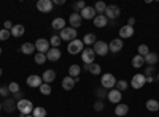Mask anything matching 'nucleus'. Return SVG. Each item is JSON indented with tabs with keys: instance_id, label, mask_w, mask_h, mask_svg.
Wrapping results in <instances>:
<instances>
[{
	"instance_id": "1",
	"label": "nucleus",
	"mask_w": 159,
	"mask_h": 117,
	"mask_svg": "<svg viewBox=\"0 0 159 117\" xmlns=\"http://www.w3.org/2000/svg\"><path fill=\"white\" fill-rule=\"evenodd\" d=\"M67 51H69V54H72V56H76V54H80V52H83V51H84V43H83V40H78V38H75L73 41H70V43L67 44Z\"/></svg>"
},
{
	"instance_id": "2",
	"label": "nucleus",
	"mask_w": 159,
	"mask_h": 117,
	"mask_svg": "<svg viewBox=\"0 0 159 117\" xmlns=\"http://www.w3.org/2000/svg\"><path fill=\"white\" fill-rule=\"evenodd\" d=\"M18 111H19L21 114H24V115L32 114V111H34V105H32V101H30V100H27V98L19 100V101H18Z\"/></svg>"
},
{
	"instance_id": "3",
	"label": "nucleus",
	"mask_w": 159,
	"mask_h": 117,
	"mask_svg": "<svg viewBox=\"0 0 159 117\" xmlns=\"http://www.w3.org/2000/svg\"><path fill=\"white\" fill-rule=\"evenodd\" d=\"M100 86L103 87V89H115V86H116V77L111 74V73H105L102 77H100Z\"/></svg>"
},
{
	"instance_id": "4",
	"label": "nucleus",
	"mask_w": 159,
	"mask_h": 117,
	"mask_svg": "<svg viewBox=\"0 0 159 117\" xmlns=\"http://www.w3.org/2000/svg\"><path fill=\"white\" fill-rule=\"evenodd\" d=\"M92 51H94V52H96V56H100V57H105V56H107L108 54V44L107 43H105V41H96L94 44H92Z\"/></svg>"
},
{
	"instance_id": "5",
	"label": "nucleus",
	"mask_w": 159,
	"mask_h": 117,
	"mask_svg": "<svg viewBox=\"0 0 159 117\" xmlns=\"http://www.w3.org/2000/svg\"><path fill=\"white\" fill-rule=\"evenodd\" d=\"M145 84H147V76H145V74L137 73V74L132 76V79H130V86H132V89L139 90V89H142Z\"/></svg>"
},
{
	"instance_id": "6",
	"label": "nucleus",
	"mask_w": 159,
	"mask_h": 117,
	"mask_svg": "<svg viewBox=\"0 0 159 117\" xmlns=\"http://www.w3.org/2000/svg\"><path fill=\"white\" fill-rule=\"evenodd\" d=\"M2 109L5 111V112H8V114H11V112H15L16 109H18V101L15 100V98H5L3 100V103H2Z\"/></svg>"
},
{
	"instance_id": "7",
	"label": "nucleus",
	"mask_w": 159,
	"mask_h": 117,
	"mask_svg": "<svg viewBox=\"0 0 159 117\" xmlns=\"http://www.w3.org/2000/svg\"><path fill=\"white\" fill-rule=\"evenodd\" d=\"M59 36H61L62 41H69L70 43V41H73L75 38H76V30L72 29V27H65L64 30H61Z\"/></svg>"
},
{
	"instance_id": "8",
	"label": "nucleus",
	"mask_w": 159,
	"mask_h": 117,
	"mask_svg": "<svg viewBox=\"0 0 159 117\" xmlns=\"http://www.w3.org/2000/svg\"><path fill=\"white\" fill-rule=\"evenodd\" d=\"M105 18L107 19H116V18H119V15H121V10H119V6H116V5H107V10H105Z\"/></svg>"
},
{
	"instance_id": "9",
	"label": "nucleus",
	"mask_w": 159,
	"mask_h": 117,
	"mask_svg": "<svg viewBox=\"0 0 159 117\" xmlns=\"http://www.w3.org/2000/svg\"><path fill=\"white\" fill-rule=\"evenodd\" d=\"M49 40H46V38H38V40L35 41V49L38 51V52H42V54H46L48 51L51 49L49 48Z\"/></svg>"
},
{
	"instance_id": "10",
	"label": "nucleus",
	"mask_w": 159,
	"mask_h": 117,
	"mask_svg": "<svg viewBox=\"0 0 159 117\" xmlns=\"http://www.w3.org/2000/svg\"><path fill=\"white\" fill-rule=\"evenodd\" d=\"M94 59H96V52L92 51V48H88V49H84L83 52H81V60L86 65L94 63Z\"/></svg>"
},
{
	"instance_id": "11",
	"label": "nucleus",
	"mask_w": 159,
	"mask_h": 117,
	"mask_svg": "<svg viewBox=\"0 0 159 117\" xmlns=\"http://www.w3.org/2000/svg\"><path fill=\"white\" fill-rule=\"evenodd\" d=\"M52 6H54V5H52L51 0H38V2H37V10L40 13H45V15H46V13H51Z\"/></svg>"
},
{
	"instance_id": "12",
	"label": "nucleus",
	"mask_w": 159,
	"mask_h": 117,
	"mask_svg": "<svg viewBox=\"0 0 159 117\" xmlns=\"http://www.w3.org/2000/svg\"><path fill=\"white\" fill-rule=\"evenodd\" d=\"M107 98H108L110 103H113V105H119V101L123 98V92H119L118 89H111V90H108Z\"/></svg>"
},
{
	"instance_id": "13",
	"label": "nucleus",
	"mask_w": 159,
	"mask_h": 117,
	"mask_svg": "<svg viewBox=\"0 0 159 117\" xmlns=\"http://www.w3.org/2000/svg\"><path fill=\"white\" fill-rule=\"evenodd\" d=\"M123 46H124V43H123V40H121V38H115V40H111V41H110V44H108V49L111 51V52L118 54L119 51L123 49Z\"/></svg>"
},
{
	"instance_id": "14",
	"label": "nucleus",
	"mask_w": 159,
	"mask_h": 117,
	"mask_svg": "<svg viewBox=\"0 0 159 117\" xmlns=\"http://www.w3.org/2000/svg\"><path fill=\"white\" fill-rule=\"evenodd\" d=\"M80 16H81V19H94L97 16V11L94 10V6H88L86 5V8L80 13Z\"/></svg>"
},
{
	"instance_id": "15",
	"label": "nucleus",
	"mask_w": 159,
	"mask_h": 117,
	"mask_svg": "<svg viewBox=\"0 0 159 117\" xmlns=\"http://www.w3.org/2000/svg\"><path fill=\"white\" fill-rule=\"evenodd\" d=\"M42 84H43V81H42V76H38V74H30V76L27 77V86H29V87L38 89Z\"/></svg>"
},
{
	"instance_id": "16",
	"label": "nucleus",
	"mask_w": 159,
	"mask_h": 117,
	"mask_svg": "<svg viewBox=\"0 0 159 117\" xmlns=\"http://www.w3.org/2000/svg\"><path fill=\"white\" fill-rule=\"evenodd\" d=\"M81 16H80V13H72L70 18H69V22H70V27L72 29H78V27H81Z\"/></svg>"
},
{
	"instance_id": "17",
	"label": "nucleus",
	"mask_w": 159,
	"mask_h": 117,
	"mask_svg": "<svg viewBox=\"0 0 159 117\" xmlns=\"http://www.w3.org/2000/svg\"><path fill=\"white\" fill-rule=\"evenodd\" d=\"M61 49L59 48H51L48 52H46V59L49 60V62H57L59 59H61Z\"/></svg>"
},
{
	"instance_id": "18",
	"label": "nucleus",
	"mask_w": 159,
	"mask_h": 117,
	"mask_svg": "<svg viewBox=\"0 0 159 117\" xmlns=\"http://www.w3.org/2000/svg\"><path fill=\"white\" fill-rule=\"evenodd\" d=\"M134 35V27H130V25H123L121 29H119V38H130Z\"/></svg>"
},
{
	"instance_id": "19",
	"label": "nucleus",
	"mask_w": 159,
	"mask_h": 117,
	"mask_svg": "<svg viewBox=\"0 0 159 117\" xmlns=\"http://www.w3.org/2000/svg\"><path fill=\"white\" fill-rule=\"evenodd\" d=\"M56 79V71L54 70H46L43 74H42V81L45 82V84H49V82H52Z\"/></svg>"
},
{
	"instance_id": "20",
	"label": "nucleus",
	"mask_w": 159,
	"mask_h": 117,
	"mask_svg": "<svg viewBox=\"0 0 159 117\" xmlns=\"http://www.w3.org/2000/svg\"><path fill=\"white\" fill-rule=\"evenodd\" d=\"M51 27L54 29V30H64L65 29V19L64 18H54L52 19V22H51Z\"/></svg>"
},
{
	"instance_id": "21",
	"label": "nucleus",
	"mask_w": 159,
	"mask_h": 117,
	"mask_svg": "<svg viewBox=\"0 0 159 117\" xmlns=\"http://www.w3.org/2000/svg\"><path fill=\"white\" fill-rule=\"evenodd\" d=\"M143 60H145V63H147L148 67H154V65L157 63V60H159V56L156 52H150L148 56L143 57Z\"/></svg>"
},
{
	"instance_id": "22",
	"label": "nucleus",
	"mask_w": 159,
	"mask_h": 117,
	"mask_svg": "<svg viewBox=\"0 0 159 117\" xmlns=\"http://www.w3.org/2000/svg\"><path fill=\"white\" fill-rule=\"evenodd\" d=\"M75 79H73V77L72 76H65L64 77V79H62V89L64 90H72L73 87H75Z\"/></svg>"
},
{
	"instance_id": "23",
	"label": "nucleus",
	"mask_w": 159,
	"mask_h": 117,
	"mask_svg": "<svg viewBox=\"0 0 159 117\" xmlns=\"http://www.w3.org/2000/svg\"><path fill=\"white\" fill-rule=\"evenodd\" d=\"M24 32H25V29H24V25H22V24H16V25H13V29L10 30L11 36H16V38L22 36V35H24Z\"/></svg>"
},
{
	"instance_id": "24",
	"label": "nucleus",
	"mask_w": 159,
	"mask_h": 117,
	"mask_svg": "<svg viewBox=\"0 0 159 117\" xmlns=\"http://www.w3.org/2000/svg\"><path fill=\"white\" fill-rule=\"evenodd\" d=\"M92 21H94V25H96V27H99V29L105 27V25L108 24V19L105 18V15H97V16H96L94 19H92Z\"/></svg>"
},
{
	"instance_id": "25",
	"label": "nucleus",
	"mask_w": 159,
	"mask_h": 117,
	"mask_svg": "<svg viewBox=\"0 0 159 117\" xmlns=\"http://www.w3.org/2000/svg\"><path fill=\"white\" fill-rule=\"evenodd\" d=\"M35 51H37V49H35V44H34V43H24V44L21 46V52L25 54V56L34 54Z\"/></svg>"
},
{
	"instance_id": "26",
	"label": "nucleus",
	"mask_w": 159,
	"mask_h": 117,
	"mask_svg": "<svg viewBox=\"0 0 159 117\" xmlns=\"http://www.w3.org/2000/svg\"><path fill=\"white\" fill-rule=\"evenodd\" d=\"M127 112H129V106H127V105H123V103L116 105V108H115V114H116L118 117H124Z\"/></svg>"
},
{
	"instance_id": "27",
	"label": "nucleus",
	"mask_w": 159,
	"mask_h": 117,
	"mask_svg": "<svg viewBox=\"0 0 159 117\" xmlns=\"http://www.w3.org/2000/svg\"><path fill=\"white\" fill-rule=\"evenodd\" d=\"M147 109H148V111H151V112L159 111V101H157V100H154V98L148 100V101H147Z\"/></svg>"
},
{
	"instance_id": "28",
	"label": "nucleus",
	"mask_w": 159,
	"mask_h": 117,
	"mask_svg": "<svg viewBox=\"0 0 159 117\" xmlns=\"http://www.w3.org/2000/svg\"><path fill=\"white\" fill-rule=\"evenodd\" d=\"M80 73H81V68H80L78 63H73L72 67L69 68V76H72V77H78Z\"/></svg>"
},
{
	"instance_id": "29",
	"label": "nucleus",
	"mask_w": 159,
	"mask_h": 117,
	"mask_svg": "<svg viewBox=\"0 0 159 117\" xmlns=\"http://www.w3.org/2000/svg\"><path fill=\"white\" fill-rule=\"evenodd\" d=\"M96 38H97V36H96L94 33H86V35H84V38H83V43H84V44H88V46H92V44H94V43L97 41Z\"/></svg>"
},
{
	"instance_id": "30",
	"label": "nucleus",
	"mask_w": 159,
	"mask_h": 117,
	"mask_svg": "<svg viewBox=\"0 0 159 117\" xmlns=\"http://www.w3.org/2000/svg\"><path fill=\"white\" fill-rule=\"evenodd\" d=\"M143 63H145V60H143V57L142 56H135V57H132V67L134 68H142L143 67Z\"/></svg>"
},
{
	"instance_id": "31",
	"label": "nucleus",
	"mask_w": 159,
	"mask_h": 117,
	"mask_svg": "<svg viewBox=\"0 0 159 117\" xmlns=\"http://www.w3.org/2000/svg\"><path fill=\"white\" fill-rule=\"evenodd\" d=\"M88 71H89L91 74H100V73H102V67H100L99 63L94 62V63L89 65V70H88Z\"/></svg>"
},
{
	"instance_id": "32",
	"label": "nucleus",
	"mask_w": 159,
	"mask_h": 117,
	"mask_svg": "<svg viewBox=\"0 0 159 117\" xmlns=\"http://www.w3.org/2000/svg\"><path fill=\"white\" fill-rule=\"evenodd\" d=\"M32 115L34 117H46V109L42 108V106H37V108H34Z\"/></svg>"
},
{
	"instance_id": "33",
	"label": "nucleus",
	"mask_w": 159,
	"mask_h": 117,
	"mask_svg": "<svg viewBox=\"0 0 159 117\" xmlns=\"http://www.w3.org/2000/svg\"><path fill=\"white\" fill-rule=\"evenodd\" d=\"M94 10L99 13V15H103V13H105V10H107V5H105V2L99 0V2H96V5H94Z\"/></svg>"
},
{
	"instance_id": "34",
	"label": "nucleus",
	"mask_w": 159,
	"mask_h": 117,
	"mask_svg": "<svg viewBox=\"0 0 159 117\" xmlns=\"http://www.w3.org/2000/svg\"><path fill=\"white\" fill-rule=\"evenodd\" d=\"M34 60H35V63L37 65H43L48 59H46V54H42V52H37L35 56H34Z\"/></svg>"
},
{
	"instance_id": "35",
	"label": "nucleus",
	"mask_w": 159,
	"mask_h": 117,
	"mask_svg": "<svg viewBox=\"0 0 159 117\" xmlns=\"http://www.w3.org/2000/svg\"><path fill=\"white\" fill-rule=\"evenodd\" d=\"M61 43H62V40H61L59 35H52V36L49 38V44H51L52 48H59Z\"/></svg>"
},
{
	"instance_id": "36",
	"label": "nucleus",
	"mask_w": 159,
	"mask_h": 117,
	"mask_svg": "<svg viewBox=\"0 0 159 117\" xmlns=\"http://www.w3.org/2000/svg\"><path fill=\"white\" fill-rule=\"evenodd\" d=\"M96 95H97V98H99V100H103L105 97L108 95V92H107V89H103V87L100 86V87H97V89H96Z\"/></svg>"
},
{
	"instance_id": "37",
	"label": "nucleus",
	"mask_w": 159,
	"mask_h": 117,
	"mask_svg": "<svg viewBox=\"0 0 159 117\" xmlns=\"http://www.w3.org/2000/svg\"><path fill=\"white\" fill-rule=\"evenodd\" d=\"M38 89H40V92H42V95H46V97L51 95V86H49V84H45V82H43Z\"/></svg>"
},
{
	"instance_id": "38",
	"label": "nucleus",
	"mask_w": 159,
	"mask_h": 117,
	"mask_svg": "<svg viewBox=\"0 0 159 117\" xmlns=\"http://www.w3.org/2000/svg\"><path fill=\"white\" fill-rule=\"evenodd\" d=\"M137 51H139V56H142V57H145V56L150 54V49H148L147 44H140V46L137 48Z\"/></svg>"
},
{
	"instance_id": "39",
	"label": "nucleus",
	"mask_w": 159,
	"mask_h": 117,
	"mask_svg": "<svg viewBox=\"0 0 159 117\" xmlns=\"http://www.w3.org/2000/svg\"><path fill=\"white\" fill-rule=\"evenodd\" d=\"M115 87L119 90V92H124V90L129 87V84H127V81L123 79V81H116V86H115Z\"/></svg>"
},
{
	"instance_id": "40",
	"label": "nucleus",
	"mask_w": 159,
	"mask_h": 117,
	"mask_svg": "<svg viewBox=\"0 0 159 117\" xmlns=\"http://www.w3.org/2000/svg\"><path fill=\"white\" fill-rule=\"evenodd\" d=\"M8 89H10V94H18L19 90H21V87H19L18 82H10L8 84Z\"/></svg>"
},
{
	"instance_id": "41",
	"label": "nucleus",
	"mask_w": 159,
	"mask_h": 117,
	"mask_svg": "<svg viewBox=\"0 0 159 117\" xmlns=\"http://www.w3.org/2000/svg\"><path fill=\"white\" fill-rule=\"evenodd\" d=\"M10 36H11L10 30H7V29H3V30H0V41H5V40H8Z\"/></svg>"
},
{
	"instance_id": "42",
	"label": "nucleus",
	"mask_w": 159,
	"mask_h": 117,
	"mask_svg": "<svg viewBox=\"0 0 159 117\" xmlns=\"http://www.w3.org/2000/svg\"><path fill=\"white\" fill-rule=\"evenodd\" d=\"M0 95H2L3 98H8V95H10V89H8V86H2V87H0Z\"/></svg>"
},
{
	"instance_id": "43",
	"label": "nucleus",
	"mask_w": 159,
	"mask_h": 117,
	"mask_svg": "<svg viewBox=\"0 0 159 117\" xmlns=\"http://www.w3.org/2000/svg\"><path fill=\"white\" fill-rule=\"evenodd\" d=\"M143 74L147 76V77L148 76H153L154 74V67H147V68H145V71H143Z\"/></svg>"
},
{
	"instance_id": "44",
	"label": "nucleus",
	"mask_w": 159,
	"mask_h": 117,
	"mask_svg": "<svg viewBox=\"0 0 159 117\" xmlns=\"http://www.w3.org/2000/svg\"><path fill=\"white\" fill-rule=\"evenodd\" d=\"M94 109H96V111H102V109H103V101H102V100H97V101L94 103Z\"/></svg>"
},
{
	"instance_id": "45",
	"label": "nucleus",
	"mask_w": 159,
	"mask_h": 117,
	"mask_svg": "<svg viewBox=\"0 0 159 117\" xmlns=\"http://www.w3.org/2000/svg\"><path fill=\"white\" fill-rule=\"evenodd\" d=\"M13 98H15L16 101H19V100H22V98H24V94H22V92H21V90H19V92H18V94H15V97H13Z\"/></svg>"
},
{
	"instance_id": "46",
	"label": "nucleus",
	"mask_w": 159,
	"mask_h": 117,
	"mask_svg": "<svg viewBox=\"0 0 159 117\" xmlns=\"http://www.w3.org/2000/svg\"><path fill=\"white\" fill-rule=\"evenodd\" d=\"M3 29H7V30H11V29H13V24H11V21H5V24H3Z\"/></svg>"
},
{
	"instance_id": "47",
	"label": "nucleus",
	"mask_w": 159,
	"mask_h": 117,
	"mask_svg": "<svg viewBox=\"0 0 159 117\" xmlns=\"http://www.w3.org/2000/svg\"><path fill=\"white\" fill-rule=\"evenodd\" d=\"M134 24H135V18H129L127 25H130V27H134Z\"/></svg>"
},
{
	"instance_id": "48",
	"label": "nucleus",
	"mask_w": 159,
	"mask_h": 117,
	"mask_svg": "<svg viewBox=\"0 0 159 117\" xmlns=\"http://www.w3.org/2000/svg\"><path fill=\"white\" fill-rule=\"evenodd\" d=\"M65 3V0H54L52 2V5H64Z\"/></svg>"
},
{
	"instance_id": "49",
	"label": "nucleus",
	"mask_w": 159,
	"mask_h": 117,
	"mask_svg": "<svg viewBox=\"0 0 159 117\" xmlns=\"http://www.w3.org/2000/svg\"><path fill=\"white\" fill-rule=\"evenodd\" d=\"M153 81H154L153 76H148V77H147V82H153Z\"/></svg>"
},
{
	"instance_id": "50",
	"label": "nucleus",
	"mask_w": 159,
	"mask_h": 117,
	"mask_svg": "<svg viewBox=\"0 0 159 117\" xmlns=\"http://www.w3.org/2000/svg\"><path fill=\"white\" fill-rule=\"evenodd\" d=\"M0 111H2V101H0Z\"/></svg>"
},
{
	"instance_id": "51",
	"label": "nucleus",
	"mask_w": 159,
	"mask_h": 117,
	"mask_svg": "<svg viewBox=\"0 0 159 117\" xmlns=\"http://www.w3.org/2000/svg\"><path fill=\"white\" fill-rule=\"evenodd\" d=\"M25 117H34V115H32V114H29V115H25Z\"/></svg>"
},
{
	"instance_id": "52",
	"label": "nucleus",
	"mask_w": 159,
	"mask_h": 117,
	"mask_svg": "<svg viewBox=\"0 0 159 117\" xmlns=\"http://www.w3.org/2000/svg\"><path fill=\"white\" fill-rule=\"evenodd\" d=\"M0 77H2V68H0Z\"/></svg>"
},
{
	"instance_id": "53",
	"label": "nucleus",
	"mask_w": 159,
	"mask_h": 117,
	"mask_svg": "<svg viewBox=\"0 0 159 117\" xmlns=\"http://www.w3.org/2000/svg\"><path fill=\"white\" fill-rule=\"evenodd\" d=\"M0 56H2V48H0Z\"/></svg>"
},
{
	"instance_id": "54",
	"label": "nucleus",
	"mask_w": 159,
	"mask_h": 117,
	"mask_svg": "<svg viewBox=\"0 0 159 117\" xmlns=\"http://www.w3.org/2000/svg\"><path fill=\"white\" fill-rule=\"evenodd\" d=\"M157 81H159V73H157Z\"/></svg>"
}]
</instances>
